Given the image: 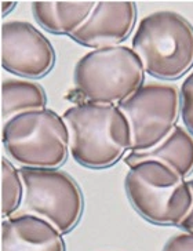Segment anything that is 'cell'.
Wrapping results in <instances>:
<instances>
[{
	"instance_id": "ac0fdd59",
	"label": "cell",
	"mask_w": 193,
	"mask_h": 251,
	"mask_svg": "<svg viewBox=\"0 0 193 251\" xmlns=\"http://www.w3.org/2000/svg\"><path fill=\"white\" fill-rule=\"evenodd\" d=\"M15 6H17L15 1H3V3H1V14L6 15L7 13H10Z\"/></svg>"
},
{
	"instance_id": "2e32d148",
	"label": "cell",
	"mask_w": 193,
	"mask_h": 251,
	"mask_svg": "<svg viewBox=\"0 0 193 251\" xmlns=\"http://www.w3.org/2000/svg\"><path fill=\"white\" fill-rule=\"evenodd\" d=\"M163 251H193V235L181 233L172 236L166 243Z\"/></svg>"
},
{
	"instance_id": "9a60e30c",
	"label": "cell",
	"mask_w": 193,
	"mask_h": 251,
	"mask_svg": "<svg viewBox=\"0 0 193 251\" xmlns=\"http://www.w3.org/2000/svg\"><path fill=\"white\" fill-rule=\"evenodd\" d=\"M181 116L189 133L193 134V72L181 86Z\"/></svg>"
},
{
	"instance_id": "e0dca14e",
	"label": "cell",
	"mask_w": 193,
	"mask_h": 251,
	"mask_svg": "<svg viewBox=\"0 0 193 251\" xmlns=\"http://www.w3.org/2000/svg\"><path fill=\"white\" fill-rule=\"evenodd\" d=\"M188 184H189L191 192H192V206H191V210H189V213L186 214L185 218L181 221L179 226L182 229H185L188 233H192L193 235V179L188 181Z\"/></svg>"
},
{
	"instance_id": "5b68a950",
	"label": "cell",
	"mask_w": 193,
	"mask_h": 251,
	"mask_svg": "<svg viewBox=\"0 0 193 251\" xmlns=\"http://www.w3.org/2000/svg\"><path fill=\"white\" fill-rule=\"evenodd\" d=\"M145 68L133 49L106 47L89 52L74 67V84L89 102L115 105L142 87Z\"/></svg>"
},
{
	"instance_id": "7c38bea8",
	"label": "cell",
	"mask_w": 193,
	"mask_h": 251,
	"mask_svg": "<svg viewBox=\"0 0 193 251\" xmlns=\"http://www.w3.org/2000/svg\"><path fill=\"white\" fill-rule=\"evenodd\" d=\"M96 1H33L32 13L46 30L71 35L80 28L96 7Z\"/></svg>"
},
{
	"instance_id": "4fadbf2b",
	"label": "cell",
	"mask_w": 193,
	"mask_h": 251,
	"mask_svg": "<svg viewBox=\"0 0 193 251\" xmlns=\"http://www.w3.org/2000/svg\"><path fill=\"white\" fill-rule=\"evenodd\" d=\"M47 97L35 81L10 79L1 84V119L4 123L26 112L46 109Z\"/></svg>"
},
{
	"instance_id": "52a82bcc",
	"label": "cell",
	"mask_w": 193,
	"mask_h": 251,
	"mask_svg": "<svg viewBox=\"0 0 193 251\" xmlns=\"http://www.w3.org/2000/svg\"><path fill=\"white\" fill-rule=\"evenodd\" d=\"M118 106L131 127V152H141L155 148L177 126L181 96L175 86L148 83Z\"/></svg>"
},
{
	"instance_id": "5bb4252c",
	"label": "cell",
	"mask_w": 193,
	"mask_h": 251,
	"mask_svg": "<svg viewBox=\"0 0 193 251\" xmlns=\"http://www.w3.org/2000/svg\"><path fill=\"white\" fill-rule=\"evenodd\" d=\"M24 198V182L20 170L6 157L1 159V214L4 218L20 208Z\"/></svg>"
},
{
	"instance_id": "8fae6325",
	"label": "cell",
	"mask_w": 193,
	"mask_h": 251,
	"mask_svg": "<svg viewBox=\"0 0 193 251\" xmlns=\"http://www.w3.org/2000/svg\"><path fill=\"white\" fill-rule=\"evenodd\" d=\"M145 160L164 163L181 177L185 178L193 171V134L182 126H175L155 148L141 152H130L124 157V163L128 167Z\"/></svg>"
},
{
	"instance_id": "8992f818",
	"label": "cell",
	"mask_w": 193,
	"mask_h": 251,
	"mask_svg": "<svg viewBox=\"0 0 193 251\" xmlns=\"http://www.w3.org/2000/svg\"><path fill=\"white\" fill-rule=\"evenodd\" d=\"M20 174L24 198L13 215H35L50 222L61 235L69 233L83 214V193L77 182L58 169L21 167Z\"/></svg>"
},
{
	"instance_id": "ba28073f",
	"label": "cell",
	"mask_w": 193,
	"mask_h": 251,
	"mask_svg": "<svg viewBox=\"0 0 193 251\" xmlns=\"http://www.w3.org/2000/svg\"><path fill=\"white\" fill-rule=\"evenodd\" d=\"M55 52L47 37L32 24L7 21L1 25V65L23 77H42L51 71Z\"/></svg>"
},
{
	"instance_id": "6da1fadb",
	"label": "cell",
	"mask_w": 193,
	"mask_h": 251,
	"mask_svg": "<svg viewBox=\"0 0 193 251\" xmlns=\"http://www.w3.org/2000/svg\"><path fill=\"white\" fill-rule=\"evenodd\" d=\"M62 118L69 131L71 155L84 167H109L131 151V127L118 105L80 103Z\"/></svg>"
},
{
	"instance_id": "30bf717a",
	"label": "cell",
	"mask_w": 193,
	"mask_h": 251,
	"mask_svg": "<svg viewBox=\"0 0 193 251\" xmlns=\"http://www.w3.org/2000/svg\"><path fill=\"white\" fill-rule=\"evenodd\" d=\"M1 251H65L62 235L35 215H11L1 224Z\"/></svg>"
},
{
	"instance_id": "7a4b0ae2",
	"label": "cell",
	"mask_w": 193,
	"mask_h": 251,
	"mask_svg": "<svg viewBox=\"0 0 193 251\" xmlns=\"http://www.w3.org/2000/svg\"><path fill=\"white\" fill-rule=\"evenodd\" d=\"M133 50L149 75L178 79L193 67V26L177 13H153L138 25Z\"/></svg>"
},
{
	"instance_id": "9c48e42d",
	"label": "cell",
	"mask_w": 193,
	"mask_h": 251,
	"mask_svg": "<svg viewBox=\"0 0 193 251\" xmlns=\"http://www.w3.org/2000/svg\"><path fill=\"white\" fill-rule=\"evenodd\" d=\"M135 18L137 6L133 1H96L86 23L69 36L96 50L116 47L131 33Z\"/></svg>"
},
{
	"instance_id": "277c9868",
	"label": "cell",
	"mask_w": 193,
	"mask_h": 251,
	"mask_svg": "<svg viewBox=\"0 0 193 251\" xmlns=\"http://www.w3.org/2000/svg\"><path fill=\"white\" fill-rule=\"evenodd\" d=\"M7 155L29 169H57L67 160L69 131L64 118L51 109L18 115L3 126Z\"/></svg>"
},
{
	"instance_id": "3957f363",
	"label": "cell",
	"mask_w": 193,
	"mask_h": 251,
	"mask_svg": "<svg viewBox=\"0 0 193 251\" xmlns=\"http://www.w3.org/2000/svg\"><path fill=\"white\" fill-rule=\"evenodd\" d=\"M124 186L135 211L156 225H179L192 206L188 181L156 160L130 167Z\"/></svg>"
}]
</instances>
